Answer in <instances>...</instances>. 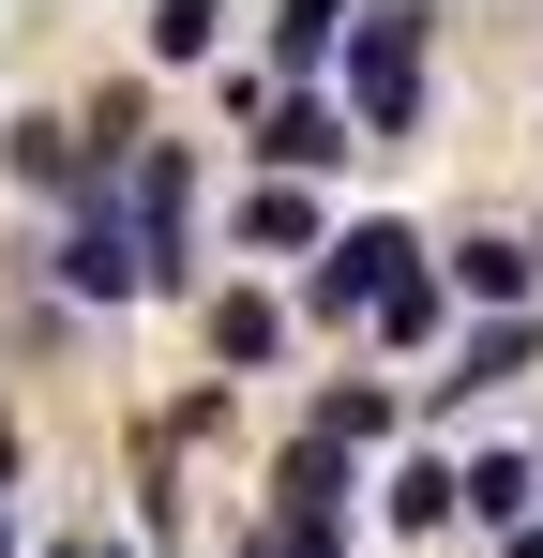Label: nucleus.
Segmentation results:
<instances>
[{
  "mask_svg": "<svg viewBox=\"0 0 543 558\" xmlns=\"http://www.w3.org/2000/svg\"><path fill=\"white\" fill-rule=\"evenodd\" d=\"M242 558H348V529H287V513H272V529H257Z\"/></svg>",
  "mask_w": 543,
  "mask_h": 558,
  "instance_id": "obj_18",
  "label": "nucleus"
},
{
  "mask_svg": "<svg viewBox=\"0 0 543 558\" xmlns=\"http://www.w3.org/2000/svg\"><path fill=\"white\" fill-rule=\"evenodd\" d=\"M272 513H287V529H333V513H348V453H333V438H287V468H272Z\"/></svg>",
  "mask_w": 543,
  "mask_h": 558,
  "instance_id": "obj_7",
  "label": "nucleus"
},
{
  "mask_svg": "<svg viewBox=\"0 0 543 558\" xmlns=\"http://www.w3.org/2000/svg\"><path fill=\"white\" fill-rule=\"evenodd\" d=\"M408 272H423V242H408V227H333V242H317V272H302V302H317V317H377Z\"/></svg>",
  "mask_w": 543,
  "mask_h": 558,
  "instance_id": "obj_4",
  "label": "nucleus"
},
{
  "mask_svg": "<svg viewBox=\"0 0 543 558\" xmlns=\"http://www.w3.org/2000/svg\"><path fill=\"white\" fill-rule=\"evenodd\" d=\"M0 483H15V423H0Z\"/></svg>",
  "mask_w": 543,
  "mask_h": 558,
  "instance_id": "obj_19",
  "label": "nucleus"
},
{
  "mask_svg": "<svg viewBox=\"0 0 543 558\" xmlns=\"http://www.w3.org/2000/svg\"><path fill=\"white\" fill-rule=\"evenodd\" d=\"M529 257H543V242H529Z\"/></svg>",
  "mask_w": 543,
  "mask_h": 558,
  "instance_id": "obj_22",
  "label": "nucleus"
},
{
  "mask_svg": "<svg viewBox=\"0 0 543 558\" xmlns=\"http://www.w3.org/2000/svg\"><path fill=\"white\" fill-rule=\"evenodd\" d=\"M15 182H61V196L90 182V136H61V106H46V121H15Z\"/></svg>",
  "mask_w": 543,
  "mask_h": 558,
  "instance_id": "obj_15",
  "label": "nucleus"
},
{
  "mask_svg": "<svg viewBox=\"0 0 543 558\" xmlns=\"http://www.w3.org/2000/svg\"><path fill=\"white\" fill-rule=\"evenodd\" d=\"M468 529L529 544V529H543V453H483V468H468Z\"/></svg>",
  "mask_w": 543,
  "mask_h": 558,
  "instance_id": "obj_6",
  "label": "nucleus"
},
{
  "mask_svg": "<svg viewBox=\"0 0 543 558\" xmlns=\"http://www.w3.org/2000/svg\"><path fill=\"white\" fill-rule=\"evenodd\" d=\"M242 242H257V257H317V242H333V211H317L302 182H257V196H242Z\"/></svg>",
  "mask_w": 543,
  "mask_h": 558,
  "instance_id": "obj_11",
  "label": "nucleus"
},
{
  "mask_svg": "<svg viewBox=\"0 0 543 558\" xmlns=\"http://www.w3.org/2000/svg\"><path fill=\"white\" fill-rule=\"evenodd\" d=\"M529 363H543V317H483L452 348V377H423V392H498V377H529Z\"/></svg>",
  "mask_w": 543,
  "mask_h": 558,
  "instance_id": "obj_9",
  "label": "nucleus"
},
{
  "mask_svg": "<svg viewBox=\"0 0 543 558\" xmlns=\"http://www.w3.org/2000/svg\"><path fill=\"white\" fill-rule=\"evenodd\" d=\"M302 438H333V453H362V438H393V392H377V377H333Z\"/></svg>",
  "mask_w": 543,
  "mask_h": 558,
  "instance_id": "obj_14",
  "label": "nucleus"
},
{
  "mask_svg": "<svg viewBox=\"0 0 543 558\" xmlns=\"http://www.w3.org/2000/svg\"><path fill=\"white\" fill-rule=\"evenodd\" d=\"M333 61H348V15H333V0H287V15H272V76H287V92H317Z\"/></svg>",
  "mask_w": 543,
  "mask_h": 558,
  "instance_id": "obj_10",
  "label": "nucleus"
},
{
  "mask_svg": "<svg viewBox=\"0 0 543 558\" xmlns=\"http://www.w3.org/2000/svg\"><path fill=\"white\" fill-rule=\"evenodd\" d=\"M152 61H181V76L212 61V0H167V15H152Z\"/></svg>",
  "mask_w": 543,
  "mask_h": 558,
  "instance_id": "obj_17",
  "label": "nucleus"
},
{
  "mask_svg": "<svg viewBox=\"0 0 543 558\" xmlns=\"http://www.w3.org/2000/svg\"><path fill=\"white\" fill-rule=\"evenodd\" d=\"M121 211H136V272L196 287V167H181V151H136V167H121Z\"/></svg>",
  "mask_w": 543,
  "mask_h": 558,
  "instance_id": "obj_3",
  "label": "nucleus"
},
{
  "mask_svg": "<svg viewBox=\"0 0 543 558\" xmlns=\"http://www.w3.org/2000/svg\"><path fill=\"white\" fill-rule=\"evenodd\" d=\"M0 558H15V529H0Z\"/></svg>",
  "mask_w": 543,
  "mask_h": 558,
  "instance_id": "obj_20",
  "label": "nucleus"
},
{
  "mask_svg": "<svg viewBox=\"0 0 543 558\" xmlns=\"http://www.w3.org/2000/svg\"><path fill=\"white\" fill-rule=\"evenodd\" d=\"M90 558H121V544H90Z\"/></svg>",
  "mask_w": 543,
  "mask_h": 558,
  "instance_id": "obj_21",
  "label": "nucleus"
},
{
  "mask_svg": "<svg viewBox=\"0 0 543 558\" xmlns=\"http://www.w3.org/2000/svg\"><path fill=\"white\" fill-rule=\"evenodd\" d=\"M348 121L362 136L423 121V15H348Z\"/></svg>",
  "mask_w": 543,
  "mask_h": 558,
  "instance_id": "obj_2",
  "label": "nucleus"
},
{
  "mask_svg": "<svg viewBox=\"0 0 543 558\" xmlns=\"http://www.w3.org/2000/svg\"><path fill=\"white\" fill-rule=\"evenodd\" d=\"M438 317H452V287H438V272H408L393 302H377V332H393V348H438Z\"/></svg>",
  "mask_w": 543,
  "mask_h": 558,
  "instance_id": "obj_16",
  "label": "nucleus"
},
{
  "mask_svg": "<svg viewBox=\"0 0 543 558\" xmlns=\"http://www.w3.org/2000/svg\"><path fill=\"white\" fill-rule=\"evenodd\" d=\"M46 287H76V302H136V211H121V167H90L61 196V242H46Z\"/></svg>",
  "mask_w": 543,
  "mask_h": 558,
  "instance_id": "obj_1",
  "label": "nucleus"
},
{
  "mask_svg": "<svg viewBox=\"0 0 543 558\" xmlns=\"http://www.w3.org/2000/svg\"><path fill=\"white\" fill-rule=\"evenodd\" d=\"M212 363H287V302H257V287H227V302H212Z\"/></svg>",
  "mask_w": 543,
  "mask_h": 558,
  "instance_id": "obj_12",
  "label": "nucleus"
},
{
  "mask_svg": "<svg viewBox=\"0 0 543 558\" xmlns=\"http://www.w3.org/2000/svg\"><path fill=\"white\" fill-rule=\"evenodd\" d=\"M257 151H272V167H287V182H317V167H348V151H362V121H348V106H333V92H272V121H257Z\"/></svg>",
  "mask_w": 543,
  "mask_h": 558,
  "instance_id": "obj_5",
  "label": "nucleus"
},
{
  "mask_svg": "<svg viewBox=\"0 0 543 558\" xmlns=\"http://www.w3.org/2000/svg\"><path fill=\"white\" fill-rule=\"evenodd\" d=\"M529 242H452V287H468V302H483V317H529Z\"/></svg>",
  "mask_w": 543,
  "mask_h": 558,
  "instance_id": "obj_13",
  "label": "nucleus"
},
{
  "mask_svg": "<svg viewBox=\"0 0 543 558\" xmlns=\"http://www.w3.org/2000/svg\"><path fill=\"white\" fill-rule=\"evenodd\" d=\"M377 513H393V529L423 544V529H452V513H468V468H452V453H408L393 483H377Z\"/></svg>",
  "mask_w": 543,
  "mask_h": 558,
  "instance_id": "obj_8",
  "label": "nucleus"
}]
</instances>
